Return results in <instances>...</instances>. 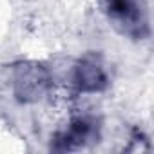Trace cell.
I'll return each mask as SVG.
<instances>
[{"mask_svg":"<svg viewBox=\"0 0 154 154\" xmlns=\"http://www.w3.org/2000/svg\"><path fill=\"white\" fill-rule=\"evenodd\" d=\"M100 6L120 33L136 40L149 36V11L143 0H100Z\"/></svg>","mask_w":154,"mask_h":154,"instance_id":"cell-1","label":"cell"},{"mask_svg":"<svg viewBox=\"0 0 154 154\" xmlns=\"http://www.w3.org/2000/svg\"><path fill=\"white\" fill-rule=\"evenodd\" d=\"M100 136V125L94 118L91 116H80L74 118L67 129L60 131L54 140H53V149L54 150H72L85 147L93 141H98Z\"/></svg>","mask_w":154,"mask_h":154,"instance_id":"cell-2","label":"cell"},{"mask_svg":"<svg viewBox=\"0 0 154 154\" xmlns=\"http://www.w3.org/2000/svg\"><path fill=\"white\" fill-rule=\"evenodd\" d=\"M72 82L82 93H98L107 87V72L98 54H85L74 67Z\"/></svg>","mask_w":154,"mask_h":154,"instance_id":"cell-3","label":"cell"},{"mask_svg":"<svg viewBox=\"0 0 154 154\" xmlns=\"http://www.w3.org/2000/svg\"><path fill=\"white\" fill-rule=\"evenodd\" d=\"M15 87L22 100H38L49 87V74L42 65H22L17 69Z\"/></svg>","mask_w":154,"mask_h":154,"instance_id":"cell-4","label":"cell"}]
</instances>
